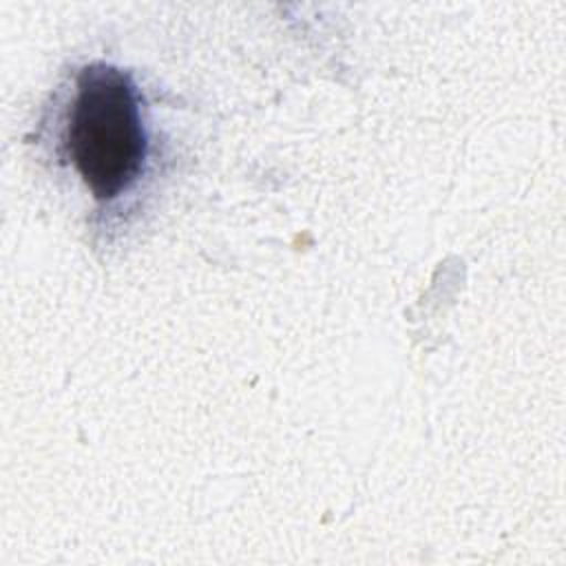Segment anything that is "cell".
<instances>
[{
    "mask_svg": "<svg viewBox=\"0 0 566 566\" xmlns=\"http://www.w3.org/2000/svg\"><path fill=\"white\" fill-rule=\"evenodd\" d=\"M53 111V155L71 168L95 203L115 208L135 195L153 161L142 88L108 62L80 66Z\"/></svg>",
    "mask_w": 566,
    "mask_h": 566,
    "instance_id": "obj_1",
    "label": "cell"
}]
</instances>
